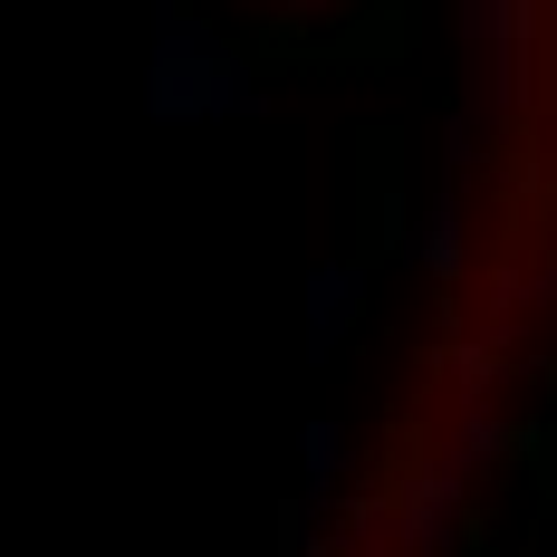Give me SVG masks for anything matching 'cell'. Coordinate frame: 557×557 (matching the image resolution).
Returning a JSON list of instances; mask_svg holds the SVG:
<instances>
[{
  "label": "cell",
  "mask_w": 557,
  "mask_h": 557,
  "mask_svg": "<svg viewBox=\"0 0 557 557\" xmlns=\"http://www.w3.org/2000/svg\"><path fill=\"white\" fill-rule=\"evenodd\" d=\"M260 77L183 10V0H154V58H145V115L154 125H212V115H260Z\"/></svg>",
  "instance_id": "1"
},
{
  "label": "cell",
  "mask_w": 557,
  "mask_h": 557,
  "mask_svg": "<svg viewBox=\"0 0 557 557\" xmlns=\"http://www.w3.org/2000/svg\"><path fill=\"white\" fill-rule=\"evenodd\" d=\"M366 288H375L366 260H318V270H308V366H327L336 336L366 318Z\"/></svg>",
  "instance_id": "2"
},
{
  "label": "cell",
  "mask_w": 557,
  "mask_h": 557,
  "mask_svg": "<svg viewBox=\"0 0 557 557\" xmlns=\"http://www.w3.org/2000/svg\"><path fill=\"white\" fill-rule=\"evenodd\" d=\"M461 250H471V231H461V202H433V212H423V240H413V260H423L433 278H451V270H461Z\"/></svg>",
  "instance_id": "3"
},
{
  "label": "cell",
  "mask_w": 557,
  "mask_h": 557,
  "mask_svg": "<svg viewBox=\"0 0 557 557\" xmlns=\"http://www.w3.org/2000/svg\"><path fill=\"white\" fill-rule=\"evenodd\" d=\"M298 451H308V509H318V500L336 491V471H346V423H336V413H318V423L298 433Z\"/></svg>",
  "instance_id": "4"
},
{
  "label": "cell",
  "mask_w": 557,
  "mask_h": 557,
  "mask_svg": "<svg viewBox=\"0 0 557 557\" xmlns=\"http://www.w3.org/2000/svg\"><path fill=\"white\" fill-rule=\"evenodd\" d=\"M278 10H336V0H278Z\"/></svg>",
  "instance_id": "5"
}]
</instances>
